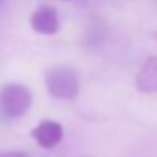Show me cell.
<instances>
[{
    "mask_svg": "<svg viewBox=\"0 0 157 157\" xmlns=\"http://www.w3.org/2000/svg\"><path fill=\"white\" fill-rule=\"evenodd\" d=\"M45 83L48 93L56 99L72 100L80 91V82L75 72L63 65L49 68L45 74Z\"/></svg>",
    "mask_w": 157,
    "mask_h": 157,
    "instance_id": "obj_1",
    "label": "cell"
},
{
    "mask_svg": "<svg viewBox=\"0 0 157 157\" xmlns=\"http://www.w3.org/2000/svg\"><path fill=\"white\" fill-rule=\"evenodd\" d=\"M6 5H8V0H0V14H2V13L5 11Z\"/></svg>",
    "mask_w": 157,
    "mask_h": 157,
    "instance_id": "obj_7",
    "label": "cell"
},
{
    "mask_svg": "<svg viewBox=\"0 0 157 157\" xmlns=\"http://www.w3.org/2000/svg\"><path fill=\"white\" fill-rule=\"evenodd\" d=\"M136 88L145 94L157 93V56L148 57L142 65L136 78Z\"/></svg>",
    "mask_w": 157,
    "mask_h": 157,
    "instance_id": "obj_5",
    "label": "cell"
},
{
    "mask_svg": "<svg viewBox=\"0 0 157 157\" xmlns=\"http://www.w3.org/2000/svg\"><path fill=\"white\" fill-rule=\"evenodd\" d=\"M33 139L45 149L56 148L63 139V126L56 120H42L33 131Z\"/></svg>",
    "mask_w": 157,
    "mask_h": 157,
    "instance_id": "obj_4",
    "label": "cell"
},
{
    "mask_svg": "<svg viewBox=\"0 0 157 157\" xmlns=\"http://www.w3.org/2000/svg\"><path fill=\"white\" fill-rule=\"evenodd\" d=\"M0 157H6V152H0Z\"/></svg>",
    "mask_w": 157,
    "mask_h": 157,
    "instance_id": "obj_8",
    "label": "cell"
},
{
    "mask_svg": "<svg viewBox=\"0 0 157 157\" xmlns=\"http://www.w3.org/2000/svg\"><path fill=\"white\" fill-rule=\"evenodd\" d=\"M33 103L31 91L19 83H10L0 91V109L6 119L23 117Z\"/></svg>",
    "mask_w": 157,
    "mask_h": 157,
    "instance_id": "obj_2",
    "label": "cell"
},
{
    "mask_svg": "<svg viewBox=\"0 0 157 157\" xmlns=\"http://www.w3.org/2000/svg\"><path fill=\"white\" fill-rule=\"evenodd\" d=\"M6 157H29V155L22 151H11V152H6Z\"/></svg>",
    "mask_w": 157,
    "mask_h": 157,
    "instance_id": "obj_6",
    "label": "cell"
},
{
    "mask_svg": "<svg viewBox=\"0 0 157 157\" xmlns=\"http://www.w3.org/2000/svg\"><path fill=\"white\" fill-rule=\"evenodd\" d=\"M31 26L39 34H45V36L56 34L60 28L57 10L51 5L39 6L31 16Z\"/></svg>",
    "mask_w": 157,
    "mask_h": 157,
    "instance_id": "obj_3",
    "label": "cell"
}]
</instances>
